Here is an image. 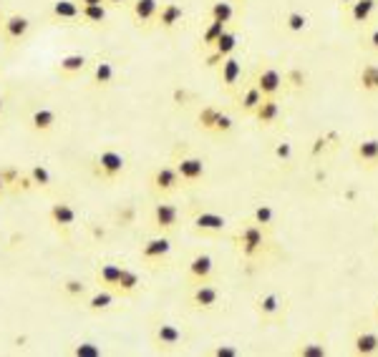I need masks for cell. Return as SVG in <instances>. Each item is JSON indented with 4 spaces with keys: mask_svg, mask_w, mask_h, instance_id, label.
<instances>
[{
    "mask_svg": "<svg viewBox=\"0 0 378 357\" xmlns=\"http://www.w3.org/2000/svg\"><path fill=\"white\" fill-rule=\"evenodd\" d=\"M76 357H101V347L94 345V342H81L78 347H74Z\"/></svg>",
    "mask_w": 378,
    "mask_h": 357,
    "instance_id": "43",
    "label": "cell"
},
{
    "mask_svg": "<svg viewBox=\"0 0 378 357\" xmlns=\"http://www.w3.org/2000/svg\"><path fill=\"white\" fill-rule=\"evenodd\" d=\"M169 252H172V239L159 234V237H151L144 242L141 259H146V262H162L164 257H169Z\"/></svg>",
    "mask_w": 378,
    "mask_h": 357,
    "instance_id": "20",
    "label": "cell"
},
{
    "mask_svg": "<svg viewBox=\"0 0 378 357\" xmlns=\"http://www.w3.org/2000/svg\"><path fill=\"white\" fill-rule=\"evenodd\" d=\"M234 129V119L232 116H227V113H220V119H217V124H214L212 133H217V136H227V133Z\"/></svg>",
    "mask_w": 378,
    "mask_h": 357,
    "instance_id": "41",
    "label": "cell"
},
{
    "mask_svg": "<svg viewBox=\"0 0 378 357\" xmlns=\"http://www.w3.org/2000/svg\"><path fill=\"white\" fill-rule=\"evenodd\" d=\"M234 245H237L239 257L247 259V262H255V259L265 257L267 249L272 247V239H270V229H265V226L255 224V221H245V224L239 226L237 237H234Z\"/></svg>",
    "mask_w": 378,
    "mask_h": 357,
    "instance_id": "1",
    "label": "cell"
},
{
    "mask_svg": "<svg viewBox=\"0 0 378 357\" xmlns=\"http://www.w3.org/2000/svg\"><path fill=\"white\" fill-rule=\"evenodd\" d=\"M182 342H184V333L176 325H172V322H162L157 327V333H154V345L159 350H174Z\"/></svg>",
    "mask_w": 378,
    "mask_h": 357,
    "instance_id": "17",
    "label": "cell"
},
{
    "mask_svg": "<svg viewBox=\"0 0 378 357\" xmlns=\"http://www.w3.org/2000/svg\"><path fill=\"white\" fill-rule=\"evenodd\" d=\"M113 78H116V68H113L111 61H99L94 68V86L96 88H106L113 83Z\"/></svg>",
    "mask_w": 378,
    "mask_h": 357,
    "instance_id": "31",
    "label": "cell"
},
{
    "mask_svg": "<svg viewBox=\"0 0 378 357\" xmlns=\"http://www.w3.org/2000/svg\"><path fill=\"white\" fill-rule=\"evenodd\" d=\"M373 322H376V327H378V300H376V305H373Z\"/></svg>",
    "mask_w": 378,
    "mask_h": 357,
    "instance_id": "50",
    "label": "cell"
},
{
    "mask_svg": "<svg viewBox=\"0 0 378 357\" xmlns=\"http://www.w3.org/2000/svg\"><path fill=\"white\" fill-rule=\"evenodd\" d=\"M220 108L217 106H202L200 108V113H197V124H200V129H204V131H209L212 133V129H214V124H217V119H220Z\"/></svg>",
    "mask_w": 378,
    "mask_h": 357,
    "instance_id": "34",
    "label": "cell"
},
{
    "mask_svg": "<svg viewBox=\"0 0 378 357\" xmlns=\"http://www.w3.org/2000/svg\"><path fill=\"white\" fill-rule=\"evenodd\" d=\"M48 217H50V224L56 226V229H61V232H69L71 226L76 224V209L71 207L69 201H56V204L50 207Z\"/></svg>",
    "mask_w": 378,
    "mask_h": 357,
    "instance_id": "21",
    "label": "cell"
},
{
    "mask_svg": "<svg viewBox=\"0 0 378 357\" xmlns=\"http://www.w3.org/2000/svg\"><path fill=\"white\" fill-rule=\"evenodd\" d=\"M78 6H106V0H76Z\"/></svg>",
    "mask_w": 378,
    "mask_h": 357,
    "instance_id": "48",
    "label": "cell"
},
{
    "mask_svg": "<svg viewBox=\"0 0 378 357\" xmlns=\"http://www.w3.org/2000/svg\"><path fill=\"white\" fill-rule=\"evenodd\" d=\"M78 18L91 25H101L106 20V6H81V15Z\"/></svg>",
    "mask_w": 378,
    "mask_h": 357,
    "instance_id": "37",
    "label": "cell"
},
{
    "mask_svg": "<svg viewBox=\"0 0 378 357\" xmlns=\"http://www.w3.org/2000/svg\"><path fill=\"white\" fill-rule=\"evenodd\" d=\"M88 58L83 56V53H69V56H63L61 63H58V71H61L63 75H76L81 73L83 68H86Z\"/></svg>",
    "mask_w": 378,
    "mask_h": 357,
    "instance_id": "29",
    "label": "cell"
},
{
    "mask_svg": "<svg viewBox=\"0 0 378 357\" xmlns=\"http://www.w3.org/2000/svg\"><path fill=\"white\" fill-rule=\"evenodd\" d=\"M262 101V94H260V88L255 86V83H250V86L242 91V94L237 96V108L242 113H247V116H252L255 113V108H258V103Z\"/></svg>",
    "mask_w": 378,
    "mask_h": 357,
    "instance_id": "27",
    "label": "cell"
},
{
    "mask_svg": "<svg viewBox=\"0 0 378 357\" xmlns=\"http://www.w3.org/2000/svg\"><path fill=\"white\" fill-rule=\"evenodd\" d=\"M159 0H134L132 6V15L139 25H151L157 20V13H159Z\"/></svg>",
    "mask_w": 378,
    "mask_h": 357,
    "instance_id": "22",
    "label": "cell"
},
{
    "mask_svg": "<svg viewBox=\"0 0 378 357\" xmlns=\"http://www.w3.org/2000/svg\"><path fill=\"white\" fill-rule=\"evenodd\" d=\"M252 221L272 232V229H275V221H277V214L270 204H258V207L252 209Z\"/></svg>",
    "mask_w": 378,
    "mask_h": 357,
    "instance_id": "32",
    "label": "cell"
},
{
    "mask_svg": "<svg viewBox=\"0 0 378 357\" xmlns=\"http://www.w3.org/2000/svg\"><path fill=\"white\" fill-rule=\"evenodd\" d=\"M290 309V297L280 292H265L255 300V314L262 325H280Z\"/></svg>",
    "mask_w": 378,
    "mask_h": 357,
    "instance_id": "2",
    "label": "cell"
},
{
    "mask_svg": "<svg viewBox=\"0 0 378 357\" xmlns=\"http://www.w3.org/2000/svg\"><path fill=\"white\" fill-rule=\"evenodd\" d=\"M283 116V106H280V99L277 96H262V101L258 103L255 113H252V119L258 121V126L267 129V126H275Z\"/></svg>",
    "mask_w": 378,
    "mask_h": 357,
    "instance_id": "10",
    "label": "cell"
},
{
    "mask_svg": "<svg viewBox=\"0 0 378 357\" xmlns=\"http://www.w3.org/2000/svg\"><path fill=\"white\" fill-rule=\"evenodd\" d=\"M179 219H182L179 207L172 204V201H159L157 207H154V226H157L162 234L174 232L176 226H179Z\"/></svg>",
    "mask_w": 378,
    "mask_h": 357,
    "instance_id": "12",
    "label": "cell"
},
{
    "mask_svg": "<svg viewBox=\"0 0 378 357\" xmlns=\"http://www.w3.org/2000/svg\"><path fill=\"white\" fill-rule=\"evenodd\" d=\"M121 264H113V262H104L96 270V282L101 284L104 289H116V284H119V277H121Z\"/></svg>",
    "mask_w": 378,
    "mask_h": 357,
    "instance_id": "25",
    "label": "cell"
},
{
    "mask_svg": "<svg viewBox=\"0 0 378 357\" xmlns=\"http://www.w3.org/2000/svg\"><path fill=\"white\" fill-rule=\"evenodd\" d=\"M0 15H3V13H0Z\"/></svg>",
    "mask_w": 378,
    "mask_h": 357,
    "instance_id": "54",
    "label": "cell"
},
{
    "mask_svg": "<svg viewBox=\"0 0 378 357\" xmlns=\"http://www.w3.org/2000/svg\"><path fill=\"white\" fill-rule=\"evenodd\" d=\"M353 161L365 171H378V136L358 138L353 144Z\"/></svg>",
    "mask_w": 378,
    "mask_h": 357,
    "instance_id": "5",
    "label": "cell"
},
{
    "mask_svg": "<svg viewBox=\"0 0 378 357\" xmlns=\"http://www.w3.org/2000/svg\"><path fill=\"white\" fill-rule=\"evenodd\" d=\"M111 305H113V292H111V289L101 287V292H96V295L88 300L86 307L91 309V312H104V309H108Z\"/></svg>",
    "mask_w": 378,
    "mask_h": 357,
    "instance_id": "36",
    "label": "cell"
},
{
    "mask_svg": "<svg viewBox=\"0 0 378 357\" xmlns=\"http://www.w3.org/2000/svg\"><path fill=\"white\" fill-rule=\"evenodd\" d=\"M124 3H126V0H106V6H113V8H116V6H124Z\"/></svg>",
    "mask_w": 378,
    "mask_h": 357,
    "instance_id": "49",
    "label": "cell"
},
{
    "mask_svg": "<svg viewBox=\"0 0 378 357\" xmlns=\"http://www.w3.org/2000/svg\"><path fill=\"white\" fill-rule=\"evenodd\" d=\"M63 292H66V295H71V297H81L83 292H86V284L78 282V279H69V282L63 284Z\"/></svg>",
    "mask_w": 378,
    "mask_h": 357,
    "instance_id": "44",
    "label": "cell"
},
{
    "mask_svg": "<svg viewBox=\"0 0 378 357\" xmlns=\"http://www.w3.org/2000/svg\"><path fill=\"white\" fill-rule=\"evenodd\" d=\"M308 25H310V18L302 10H290L288 15H285V28H288L290 33L308 31Z\"/></svg>",
    "mask_w": 378,
    "mask_h": 357,
    "instance_id": "35",
    "label": "cell"
},
{
    "mask_svg": "<svg viewBox=\"0 0 378 357\" xmlns=\"http://www.w3.org/2000/svg\"><path fill=\"white\" fill-rule=\"evenodd\" d=\"M189 305L202 312H212L220 305V287H214L212 282H200L195 284L192 295H189Z\"/></svg>",
    "mask_w": 378,
    "mask_h": 357,
    "instance_id": "7",
    "label": "cell"
},
{
    "mask_svg": "<svg viewBox=\"0 0 378 357\" xmlns=\"http://www.w3.org/2000/svg\"><path fill=\"white\" fill-rule=\"evenodd\" d=\"M217 73H220V86L232 94L234 88H237L239 78H242V61L232 53V56H227L225 61L217 66Z\"/></svg>",
    "mask_w": 378,
    "mask_h": 357,
    "instance_id": "14",
    "label": "cell"
},
{
    "mask_svg": "<svg viewBox=\"0 0 378 357\" xmlns=\"http://www.w3.org/2000/svg\"><path fill=\"white\" fill-rule=\"evenodd\" d=\"M356 83L363 94H378V63H365L356 73Z\"/></svg>",
    "mask_w": 378,
    "mask_h": 357,
    "instance_id": "23",
    "label": "cell"
},
{
    "mask_svg": "<svg viewBox=\"0 0 378 357\" xmlns=\"http://www.w3.org/2000/svg\"><path fill=\"white\" fill-rule=\"evenodd\" d=\"M255 86L260 88V94L262 96H280V91L285 88V78L275 66H262V68L258 71Z\"/></svg>",
    "mask_w": 378,
    "mask_h": 357,
    "instance_id": "11",
    "label": "cell"
},
{
    "mask_svg": "<svg viewBox=\"0 0 378 357\" xmlns=\"http://www.w3.org/2000/svg\"><path fill=\"white\" fill-rule=\"evenodd\" d=\"M237 45H239L237 31H232V28H225V31H222V36L217 38V43H214L212 50H209V56H207V61H204V66H209V68L220 66L227 56H232L234 50H237Z\"/></svg>",
    "mask_w": 378,
    "mask_h": 357,
    "instance_id": "6",
    "label": "cell"
},
{
    "mask_svg": "<svg viewBox=\"0 0 378 357\" xmlns=\"http://www.w3.org/2000/svg\"><path fill=\"white\" fill-rule=\"evenodd\" d=\"M56 111L53 108H48V106H41V108H36V111L31 113V129L33 131H38V133H46V131H50L53 126H56Z\"/></svg>",
    "mask_w": 378,
    "mask_h": 357,
    "instance_id": "26",
    "label": "cell"
},
{
    "mask_svg": "<svg viewBox=\"0 0 378 357\" xmlns=\"http://www.w3.org/2000/svg\"><path fill=\"white\" fill-rule=\"evenodd\" d=\"M0 176H3L6 187H8V184H15V182H18V171H15V169H0Z\"/></svg>",
    "mask_w": 378,
    "mask_h": 357,
    "instance_id": "47",
    "label": "cell"
},
{
    "mask_svg": "<svg viewBox=\"0 0 378 357\" xmlns=\"http://www.w3.org/2000/svg\"><path fill=\"white\" fill-rule=\"evenodd\" d=\"M192 226H195L197 234H222L227 229V219L220 212H209V209H200V212L192 217Z\"/></svg>",
    "mask_w": 378,
    "mask_h": 357,
    "instance_id": "8",
    "label": "cell"
},
{
    "mask_svg": "<svg viewBox=\"0 0 378 357\" xmlns=\"http://www.w3.org/2000/svg\"><path fill=\"white\" fill-rule=\"evenodd\" d=\"M363 43H365V48H368V50H373V53H378V28H371V31L365 33Z\"/></svg>",
    "mask_w": 378,
    "mask_h": 357,
    "instance_id": "46",
    "label": "cell"
},
{
    "mask_svg": "<svg viewBox=\"0 0 378 357\" xmlns=\"http://www.w3.org/2000/svg\"><path fill=\"white\" fill-rule=\"evenodd\" d=\"M283 78H285V86L295 88V91H300V88L308 86V73H305V71H300V68L288 71V73H283Z\"/></svg>",
    "mask_w": 378,
    "mask_h": 357,
    "instance_id": "40",
    "label": "cell"
},
{
    "mask_svg": "<svg viewBox=\"0 0 378 357\" xmlns=\"http://www.w3.org/2000/svg\"><path fill=\"white\" fill-rule=\"evenodd\" d=\"M378 10V0H351L346 6L348 25H368Z\"/></svg>",
    "mask_w": 378,
    "mask_h": 357,
    "instance_id": "13",
    "label": "cell"
},
{
    "mask_svg": "<svg viewBox=\"0 0 378 357\" xmlns=\"http://www.w3.org/2000/svg\"><path fill=\"white\" fill-rule=\"evenodd\" d=\"M338 3H343V6H348V3H351V0H338Z\"/></svg>",
    "mask_w": 378,
    "mask_h": 357,
    "instance_id": "52",
    "label": "cell"
},
{
    "mask_svg": "<svg viewBox=\"0 0 378 357\" xmlns=\"http://www.w3.org/2000/svg\"><path fill=\"white\" fill-rule=\"evenodd\" d=\"M0 116H3V99H0Z\"/></svg>",
    "mask_w": 378,
    "mask_h": 357,
    "instance_id": "53",
    "label": "cell"
},
{
    "mask_svg": "<svg viewBox=\"0 0 378 357\" xmlns=\"http://www.w3.org/2000/svg\"><path fill=\"white\" fill-rule=\"evenodd\" d=\"M348 352L356 357H378V330L356 327L348 337Z\"/></svg>",
    "mask_w": 378,
    "mask_h": 357,
    "instance_id": "3",
    "label": "cell"
},
{
    "mask_svg": "<svg viewBox=\"0 0 378 357\" xmlns=\"http://www.w3.org/2000/svg\"><path fill=\"white\" fill-rule=\"evenodd\" d=\"M187 275L192 279V284H200V282H212V275H214V257L207 254V252H200L195 257L189 259L187 264Z\"/></svg>",
    "mask_w": 378,
    "mask_h": 357,
    "instance_id": "9",
    "label": "cell"
},
{
    "mask_svg": "<svg viewBox=\"0 0 378 357\" xmlns=\"http://www.w3.org/2000/svg\"><path fill=\"white\" fill-rule=\"evenodd\" d=\"M176 174L182 179V184L187 187H195V184L204 182V176H207V163L202 156H179L174 163Z\"/></svg>",
    "mask_w": 378,
    "mask_h": 357,
    "instance_id": "4",
    "label": "cell"
},
{
    "mask_svg": "<svg viewBox=\"0 0 378 357\" xmlns=\"http://www.w3.org/2000/svg\"><path fill=\"white\" fill-rule=\"evenodd\" d=\"M184 20V8L179 3H162L159 6V13H157V20L154 25L162 28V31H174L176 25Z\"/></svg>",
    "mask_w": 378,
    "mask_h": 357,
    "instance_id": "18",
    "label": "cell"
},
{
    "mask_svg": "<svg viewBox=\"0 0 378 357\" xmlns=\"http://www.w3.org/2000/svg\"><path fill=\"white\" fill-rule=\"evenodd\" d=\"M96 166H99V174L104 179H116V176L124 174L126 169V159L121 156L119 151H101L99 159H96Z\"/></svg>",
    "mask_w": 378,
    "mask_h": 357,
    "instance_id": "16",
    "label": "cell"
},
{
    "mask_svg": "<svg viewBox=\"0 0 378 357\" xmlns=\"http://www.w3.org/2000/svg\"><path fill=\"white\" fill-rule=\"evenodd\" d=\"M6 191V182H3V176H0V194Z\"/></svg>",
    "mask_w": 378,
    "mask_h": 357,
    "instance_id": "51",
    "label": "cell"
},
{
    "mask_svg": "<svg viewBox=\"0 0 378 357\" xmlns=\"http://www.w3.org/2000/svg\"><path fill=\"white\" fill-rule=\"evenodd\" d=\"M209 355L212 357H239V350L232 345H217L209 350Z\"/></svg>",
    "mask_w": 378,
    "mask_h": 357,
    "instance_id": "45",
    "label": "cell"
},
{
    "mask_svg": "<svg viewBox=\"0 0 378 357\" xmlns=\"http://www.w3.org/2000/svg\"><path fill=\"white\" fill-rule=\"evenodd\" d=\"M227 25L225 23H217V20H209L207 23V28L202 31V36H200V43H202V48H207V50H212V45L217 43V38L222 36V31H225Z\"/></svg>",
    "mask_w": 378,
    "mask_h": 357,
    "instance_id": "33",
    "label": "cell"
},
{
    "mask_svg": "<svg viewBox=\"0 0 378 357\" xmlns=\"http://www.w3.org/2000/svg\"><path fill=\"white\" fill-rule=\"evenodd\" d=\"M28 179L33 182V187H50V182H53V176H50V171L46 169L43 163H36V166H31V171H28Z\"/></svg>",
    "mask_w": 378,
    "mask_h": 357,
    "instance_id": "39",
    "label": "cell"
},
{
    "mask_svg": "<svg viewBox=\"0 0 378 357\" xmlns=\"http://www.w3.org/2000/svg\"><path fill=\"white\" fill-rule=\"evenodd\" d=\"M179 187H182V179H179L174 166H159V169H154V174H151V189H154L157 194H172V191H176Z\"/></svg>",
    "mask_w": 378,
    "mask_h": 357,
    "instance_id": "15",
    "label": "cell"
},
{
    "mask_svg": "<svg viewBox=\"0 0 378 357\" xmlns=\"http://www.w3.org/2000/svg\"><path fill=\"white\" fill-rule=\"evenodd\" d=\"M31 33V20L25 18V15H8V18H3V36H6V41H10V43H20L25 36Z\"/></svg>",
    "mask_w": 378,
    "mask_h": 357,
    "instance_id": "19",
    "label": "cell"
},
{
    "mask_svg": "<svg viewBox=\"0 0 378 357\" xmlns=\"http://www.w3.org/2000/svg\"><path fill=\"white\" fill-rule=\"evenodd\" d=\"M234 18V6L232 0H214L209 6V20H217V23L230 25Z\"/></svg>",
    "mask_w": 378,
    "mask_h": 357,
    "instance_id": "28",
    "label": "cell"
},
{
    "mask_svg": "<svg viewBox=\"0 0 378 357\" xmlns=\"http://www.w3.org/2000/svg\"><path fill=\"white\" fill-rule=\"evenodd\" d=\"M81 15V6L76 0H56L53 3V18L58 20H78Z\"/></svg>",
    "mask_w": 378,
    "mask_h": 357,
    "instance_id": "30",
    "label": "cell"
},
{
    "mask_svg": "<svg viewBox=\"0 0 378 357\" xmlns=\"http://www.w3.org/2000/svg\"><path fill=\"white\" fill-rule=\"evenodd\" d=\"M293 355L295 357H328L330 355V347H328L326 340H300V342L293 347Z\"/></svg>",
    "mask_w": 378,
    "mask_h": 357,
    "instance_id": "24",
    "label": "cell"
},
{
    "mask_svg": "<svg viewBox=\"0 0 378 357\" xmlns=\"http://www.w3.org/2000/svg\"><path fill=\"white\" fill-rule=\"evenodd\" d=\"M139 287V275L134 270H121V277H119V284H116V289L119 292H124V295H132V292H136Z\"/></svg>",
    "mask_w": 378,
    "mask_h": 357,
    "instance_id": "38",
    "label": "cell"
},
{
    "mask_svg": "<svg viewBox=\"0 0 378 357\" xmlns=\"http://www.w3.org/2000/svg\"><path fill=\"white\" fill-rule=\"evenodd\" d=\"M293 144L290 141H280V144L275 146V159L277 161H283V163H288V161H293Z\"/></svg>",
    "mask_w": 378,
    "mask_h": 357,
    "instance_id": "42",
    "label": "cell"
}]
</instances>
